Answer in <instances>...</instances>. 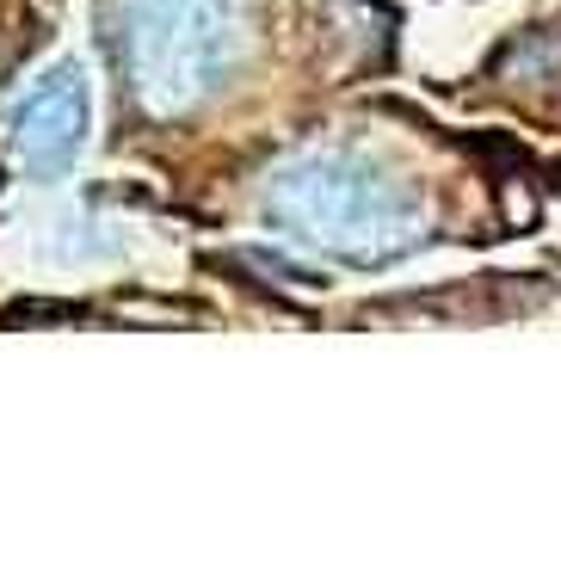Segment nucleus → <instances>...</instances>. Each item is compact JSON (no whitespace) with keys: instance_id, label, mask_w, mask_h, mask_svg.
Wrapping results in <instances>:
<instances>
[{"instance_id":"f257e3e1","label":"nucleus","mask_w":561,"mask_h":561,"mask_svg":"<svg viewBox=\"0 0 561 561\" xmlns=\"http://www.w3.org/2000/svg\"><path fill=\"white\" fill-rule=\"evenodd\" d=\"M265 216L302 248L346 265H389L426 241V210L413 185L370 154L352 149H314L278 167L265 192Z\"/></svg>"},{"instance_id":"f03ea898","label":"nucleus","mask_w":561,"mask_h":561,"mask_svg":"<svg viewBox=\"0 0 561 561\" xmlns=\"http://www.w3.org/2000/svg\"><path fill=\"white\" fill-rule=\"evenodd\" d=\"M112 50L142 112L180 117L229 75L234 0H112Z\"/></svg>"},{"instance_id":"7ed1b4c3","label":"nucleus","mask_w":561,"mask_h":561,"mask_svg":"<svg viewBox=\"0 0 561 561\" xmlns=\"http://www.w3.org/2000/svg\"><path fill=\"white\" fill-rule=\"evenodd\" d=\"M87 75L81 62H56L13 112V154L37 180H62L87 149Z\"/></svg>"}]
</instances>
